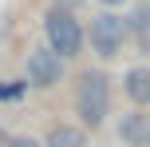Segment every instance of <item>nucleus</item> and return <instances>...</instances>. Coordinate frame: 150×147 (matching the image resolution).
Listing matches in <instances>:
<instances>
[{
	"mask_svg": "<svg viewBox=\"0 0 150 147\" xmlns=\"http://www.w3.org/2000/svg\"><path fill=\"white\" fill-rule=\"evenodd\" d=\"M127 95L134 103H150V68H130L127 72Z\"/></svg>",
	"mask_w": 150,
	"mask_h": 147,
	"instance_id": "6",
	"label": "nucleus"
},
{
	"mask_svg": "<svg viewBox=\"0 0 150 147\" xmlns=\"http://www.w3.org/2000/svg\"><path fill=\"white\" fill-rule=\"evenodd\" d=\"M44 147H87V139H83L79 127H55Z\"/></svg>",
	"mask_w": 150,
	"mask_h": 147,
	"instance_id": "7",
	"label": "nucleus"
},
{
	"mask_svg": "<svg viewBox=\"0 0 150 147\" xmlns=\"http://www.w3.org/2000/svg\"><path fill=\"white\" fill-rule=\"evenodd\" d=\"M99 4H107V8H115V4H122V0H99Z\"/></svg>",
	"mask_w": 150,
	"mask_h": 147,
	"instance_id": "11",
	"label": "nucleus"
},
{
	"mask_svg": "<svg viewBox=\"0 0 150 147\" xmlns=\"http://www.w3.org/2000/svg\"><path fill=\"white\" fill-rule=\"evenodd\" d=\"M20 92H24L20 84H0V100H16Z\"/></svg>",
	"mask_w": 150,
	"mask_h": 147,
	"instance_id": "9",
	"label": "nucleus"
},
{
	"mask_svg": "<svg viewBox=\"0 0 150 147\" xmlns=\"http://www.w3.org/2000/svg\"><path fill=\"white\" fill-rule=\"evenodd\" d=\"M75 108H79V119L87 127H99L107 119V108H111V80L103 72H83L79 87H75Z\"/></svg>",
	"mask_w": 150,
	"mask_h": 147,
	"instance_id": "1",
	"label": "nucleus"
},
{
	"mask_svg": "<svg viewBox=\"0 0 150 147\" xmlns=\"http://www.w3.org/2000/svg\"><path fill=\"white\" fill-rule=\"evenodd\" d=\"M28 76H32V84H40V87H52V84H59V76H63V56L59 52H52V48H40V52H32V60H28Z\"/></svg>",
	"mask_w": 150,
	"mask_h": 147,
	"instance_id": "4",
	"label": "nucleus"
},
{
	"mask_svg": "<svg viewBox=\"0 0 150 147\" xmlns=\"http://www.w3.org/2000/svg\"><path fill=\"white\" fill-rule=\"evenodd\" d=\"M47 40H52V52L59 56H75L83 44V28L71 12H52L47 16Z\"/></svg>",
	"mask_w": 150,
	"mask_h": 147,
	"instance_id": "2",
	"label": "nucleus"
},
{
	"mask_svg": "<svg viewBox=\"0 0 150 147\" xmlns=\"http://www.w3.org/2000/svg\"><path fill=\"white\" fill-rule=\"evenodd\" d=\"M119 131H122V139H127L130 147H150V119L146 115H122V123H119Z\"/></svg>",
	"mask_w": 150,
	"mask_h": 147,
	"instance_id": "5",
	"label": "nucleus"
},
{
	"mask_svg": "<svg viewBox=\"0 0 150 147\" xmlns=\"http://www.w3.org/2000/svg\"><path fill=\"white\" fill-rule=\"evenodd\" d=\"M127 28H134L138 36H146V32H150V4H138L134 12H130V20H127Z\"/></svg>",
	"mask_w": 150,
	"mask_h": 147,
	"instance_id": "8",
	"label": "nucleus"
},
{
	"mask_svg": "<svg viewBox=\"0 0 150 147\" xmlns=\"http://www.w3.org/2000/svg\"><path fill=\"white\" fill-rule=\"evenodd\" d=\"M122 36H127V20H122V16L103 12V16H95V20H91V44H95V52L107 56V60L122 48Z\"/></svg>",
	"mask_w": 150,
	"mask_h": 147,
	"instance_id": "3",
	"label": "nucleus"
},
{
	"mask_svg": "<svg viewBox=\"0 0 150 147\" xmlns=\"http://www.w3.org/2000/svg\"><path fill=\"white\" fill-rule=\"evenodd\" d=\"M12 147H44V143H36V139H28V135H20V139H12Z\"/></svg>",
	"mask_w": 150,
	"mask_h": 147,
	"instance_id": "10",
	"label": "nucleus"
}]
</instances>
